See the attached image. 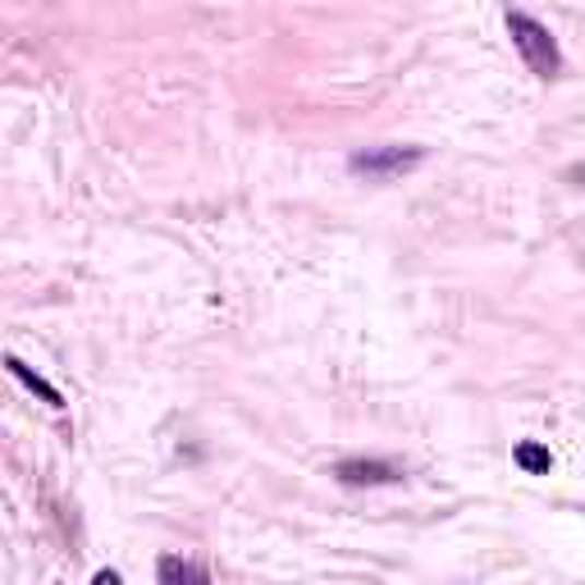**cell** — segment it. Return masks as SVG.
Returning a JSON list of instances; mask_svg holds the SVG:
<instances>
[{"instance_id": "cell-7", "label": "cell", "mask_w": 585, "mask_h": 585, "mask_svg": "<svg viewBox=\"0 0 585 585\" xmlns=\"http://www.w3.org/2000/svg\"><path fill=\"white\" fill-rule=\"evenodd\" d=\"M92 585H124V581H119V572L106 568V572H96V576H92Z\"/></svg>"}, {"instance_id": "cell-4", "label": "cell", "mask_w": 585, "mask_h": 585, "mask_svg": "<svg viewBox=\"0 0 585 585\" xmlns=\"http://www.w3.org/2000/svg\"><path fill=\"white\" fill-rule=\"evenodd\" d=\"M161 585H207V576H201V568L184 563V558H165L161 563Z\"/></svg>"}, {"instance_id": "cell-1", "label": "cell", "mask_w": 585, "mask_h": 585, "mask_svg": "<svg viewBox=\"0 0 585 585\" xmlns=\"http://www.w3.org/2000/svg\"><path fill=\"white\" fill-rule=\"evenodd\" d=\"M507 37H513V46L522 50V60L530 65V73H540V79H553L558 73V42L553 33L545 28V23H536L530 14H507Z\"/></svg>"}, {"instance_id": "cell-3", "label": "cell", "mask_w": 585, "mask_h": 585, "mask_svg": "<svg viewBox=\"0 0 585 585\" xmlns=\"http://www.w3.org/2000/svg\"><path fill=\"white\" fill-rule=\"evenodd\" d=\"M335 476L343 480V485H394V480H398V467L375 463V457H348V463H339Z\"/></svg>"}, {"instance_id": "cell-6", "label": "cell", "mask_w": 585, "mask_h": 585, "mask_svg": "<svg viewBox=\"0 0 585 585\" xmlns=\"http://www.w3.org/2000/svg\"><path fill=\"white\" fill-rule=\"evenodd\" d=\"M517 463H522L526 471H549V448H540V444H522V448H517Z\"/></svg>"}, {"instance_id": "cell-2", "label": "cell", "mask_w": 585, "mask_h": 585, "mask_svg": "<svg viewBox=\"0 0 585 585\" xmlns=\"http://www.w3.org/2000/svg\"><path fill=\"white\" fill-rule=\"evenodd\" d=\"M421 165V147H375L352 156V169L366 174V179H398V174Z\"/></svg>"}, {"instance_id": "cell-5", "label": "cell", "mask_w": 585, "mask_h": 585, "mask_svg": "<svg viewBox=\"0 0 585 585\" xmlns=\"http://www.w3.org/2000/svg\"><path fill=\"white\" fill-rule=\"evenodd\" d=\"M5 366H10V371H14V375H19V379H23V385H28L33 394H42V398H46L50 407H60V402H65V398H60V389H50V385H46V379H42V375H33L28 366H23V362H19V358H10Z\"/></svg>"}]
</instances>
